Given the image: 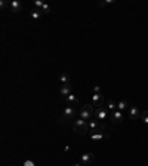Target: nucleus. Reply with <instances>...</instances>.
Here are the masks:
<instances>
[{"label": "nucleus", "mask_w": 148, "mask_h": 166, "mask_svg": "<svg viewBox=\"0 0 148 166\" xmlns=\"http://www.w3.org/2000/svg\"><path fill=\"white\" fill-rule=\"evenodd\" d=\"M73 130L75 135H80V136L86 135L87 130H89V122H86V120H83V119L75 120L73 124Z\"/></svg>", "instance_id": "f257e3e1"}, {"label": "nucleus", "mask_w": 148, "mask_h": 166, "mask_svg": "<svg viewBox=\"0 0 148 166\" xmlns=\"http://www.w3.org/2000/svg\"><path fill=\"white\" fill-rule=\"evenodd\" d=\"M74 116H75V108L74 107H67L65 110H64V113H62V116H61V119H59V122L61 123H64V120H71V119H74Z\"/></svg>", "instance_id": "f03ea898"}, {"label": "nucleus", "mask_w": 148, "mask_h": 166, "mask_svg": "<svg viewBox=\"0 0 148 166\" xmlns=\"http://www.w3.org/2000/svg\"><path fill=\"white\" fill-rule=\"evenodd\" d=\"M89 129H92V130H105L107 129V124L102 123L101 120H98V119H92L90 122H89Z\"/></svg>", "instance_id": "7ed1b4c3"}, {"label": "nucleus", "mask_w": 148, "mask_h": 166, "mask_svg": "<svg viewBox=\"0 0 148 166\" xmlns=\"http://www.w3.org/2000/svg\"><path fill=\"white\" fill-rule=\"evenodd\" d=\"M108 139L110 138V135L108 133H105V132H102V130H92L90 132V139L92 141H99V139Z\"/></svg>", "instance_id": "20e7f679"}, {"label": "nucleus", "mask_w": 148, "mask_h": 166, "mask_svg": "<svg viewBox=\"0 0 148 166\" xmlns=\"http://www.w3.org/2000/svg\"><path fill=\"white\" fill-rule=\"evenodd\" d=\"M110 119L114 124H120L121 122H123V113L118 111V110H114V111L110 114Z\"/></svg>", "instance_id": "39448f33"}, {"label": "nucleus", "mask_w": 148, "mask_h": 166, "mask_svg": "<svg viewBox=\"0 0 148 166\" xmlns=\"http://www.w3.org/2000/svg\"><path fill=\"white\" fill-rule=\"evenodd\" d=\"M95 117L98 119V120H105L107 117H108V110H107V107L105 108H102V107H99V108H96L95 110Z\"/></svg>", "instance_id": "423d86ee"}, {"label": "nucleus", "mask_w": 148, "mask_h": 166, "mask_svg": "<svg viewBox=\"0 0 148 166\" xmlns=\"http://www.w3.org/2000/svg\"><path fill=\"white\" fill-rule=\"evenodd\" d=\"M102 102H104V95L102 93H95L92 95V105L93 107H102Z\"/></svg>", "instance_id": "0eeeda50"}, {"label": "nucleus", "mask_w": 148, "mask_h": 166, "mask_svg": "<svg viewBox=\"0 0 148 166\" xmlns=\"http://www.w3.org/2000/svg\"><path fill=\"white\" fill-rule=\"evenodd\" d=\"M21 9H22V3H21V1H18V0H12V1H10V10H12L13 13L21 12Z\"/></svg>", "instance_id": "6e6552de"}, {"label": "nucleus", "mask_w": 148, "mask_h": 166, "mask_svg": "<svg viewBox=\"0 0 148 166\" xmlns=\"http://www.w3.org/2000/svg\"><path fill=\"white\" fill-rule=\"evenodd\" d=\"M95 159V156H93V153H84L83 156H81V165H89V163H92V160Z\"/></svg>", "instance_id": "1a4fd4ad"}, {"label": "nucleus", "mask_w": 148, "mask_h": 166, "mask_svg": "<svg viewBox=\"0 0 148 166\" xmlns=\"http://www.w3.org/2000/svg\"><path fill=\"white\" fill-rule=\"evenodd\" d=\"M141 117V113L138 110V107H130V111H129V119L130 120H136Z\"/></svg>", "instance_id": "9d476101"}, {"label": "nucleus", "mask_w": 148, "mask_h": 166, "mask_svg": "<svg viewBox=\"0 0 148 166\" xmlns=\"http://www.w3.org/2000/svg\"><path fill=\"white\" fill-rule=\"evenodd\" d=\"M59 93L64 95L65 98H67L68 95H71V84H70V83H68V84H62L61 89H59Z\"/></svg>", "instance_id": "9b49d317"}, {"label": "nucleus", "mask_w": 148, "mask_h": 166, "mask_svg": "<svg viewBox=\"0 0 148 166\" xmlns=\"http://www.w3.org/2000/svg\"><path fill=\"white\" fill-rule=\"evenodd\" d=\"M65 101H67V104H68L70 107H75V105L78 104V99H77L75 95H68V96L65 98Z\"/></svg>", "instance_id": "f8f14e48"}, {"label": "nucleus", "mask_w": 148, "mask_h": 166, "mask_svg": "<svg viewBox=\"0 0 148 166\" xmlns=\"http://www.w3.org/2000/svg\"><path fill=\"white\" fill-rule=\"evenodd\" d=\"M70 74H67V73H62L61 76H59V82L62 83V84H68L70 83Z\"/></svg>", "instance_id": "ddd939ff"}, {"label": "nucleus", "mask_w": 148, "mask_h": 166, "mask_svg": "<svg viewBox=\"0 0 148 166\" xmlns=\"http://www.w3.org/2000/svg\"><path fill=\"white\" fill-rule=\"evenodd\" d=\"M117 110H118V111L127 110V102H126V101H118V102H117Z\"/></svg>", "instance_id": "4468645a"}, {"label": "nucleus", "mask_w": 148, "mask_h": 166, "mask_svg": "<svg viewBox=\"0 0 148 166\" xmlns=\"http://www.w3.org/2000/svg\"><path fill=\"white\" fill-rule=\"evenodd\" d=\"M107 110H111V111H114V110H117V104L110 99V101H107Z\"/></svg>", "instance_id": "2eb2a0df"}, {"label": "nucleus", "mask_w": 148, "mask_h": 166, "mask_svg": "<svg viewBox=\"0 0 148 166\" xmlns=\"http://www.w3.org/2000/svg\"><path fill=\"white\" fill-rule=\"evenodd\" d=\"M30 15H31V18H34V19H40V16H41V10H37V9H33Z\"/></svg>", "instance_id": "dca6fc26"}, {"label": "nucleus", "mask_w": 148, "mask_h": 166, "mask_svg": "<svg viewBox=\"0 0 148 166\" xmlns=\"http://www.w3.org/2000/svg\"><path fill=\"white\" fill-rule=\"evenodd\" d=\"M139 119H141L145 124H148V110H145V111L141 113V117H139Z\"/></svg>", "instance_id": "f3484780"}, {"label": "nucleus", "mask_w": 148, "mask_h": 166, "mask_svg": "<svg viewBox=\"0 0 148 166\" xmlns=\"http://www.w3.org/2000/svg\"><path fill=\"white\" fill-rule=\"evenodd\" d=\"M41 13H50V6L49 4H43V7H41Z\"/></svg>", "instance_id": "a211bd4d"}, {"label": "nucleus", "mask_w": 148, "mask_h": 166, "mask_svg": "<svg viewBox=\"0 0 148 166\" xmlns=\"http://www.w3.org/2000/svg\"><path fill=\"white\" fill-rule=\"evenodd\" d=\"M43 4H44L43 1H40V0H36V1H34V7H33V9H37V10H38V9H41V7H43Z\"/></svg>", "instance_id": "6ab92c4d"}, {"label": "nucleus", "mask_w": 148, "mask_h": 166, "mask_svg": "<svg viewBox=\"0 0 148 166\" xmlns=\"http://www.w3.org/2000/svg\"><path fill=\"white\" fill-rule=\"evenodd\" d=\"M0 6H1V9H4V7H7V6L10 7V3H9L7 0H1V1H0Z\"/></svg>", "instance_id": "aec40b11"}, {"label": "nucleus", "mask_w": 148, "mask_h": 166, "mask_svg": "<svg viewBox=\"0 0 148 166\" xmlns=\"http://www.w3.org/2000/svg\"><path fill=\"white\" fill-rule=\"evenodd\" d=\"M111 3H112V0H107V1H101V3H99V6H101V7H104V6H107V4H111Z\"/></svg>", "instance_id": "412c9836"}, {"label": "nucleus", "mask_w": 148, "mask_h": 166, "mask_svg": "<svg viewBox=\"0 0 148 166\" xmlns=\"http://www.w3.org/2000/svg\"><path fill=\"white\" fill-rule=\"evenodd\" d=\"M24 166H34V162H31V160H25V162H24Z\"/></svg>", "instance_id": "4be33fe9"}, {"label": "nucleus", "mask_w": 148, "mask_h": 166, "mask_svg": "<svg viewBox=\"0 0 148 166\" xmlns=\"http://www.w3.org/2000/svg\"><path fill=\"white\" fill-rule=\"evenodd\" d=\"M93 92H95V93H101V87H99V86L96 84V86L93 87Z\"/></svg>", "instance_id": "5701e85b"}, {"label": "nucleus", "mask_w": 148, "mask_h": 166, "mask_svg": "<svg viewBox=\"0 0 148 166\" xmlns=\"http://www.w3.org/2000/svg\"><path fill=\"white\" fill-rule=\"evenodd\" d=\"M73 166H80V163H75V165H73Z\"/></svg>", "instance_id": "b1692460"}]
</instances>
